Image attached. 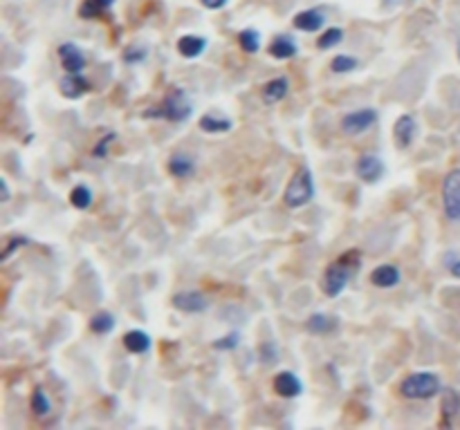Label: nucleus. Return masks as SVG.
I'll use <instances>...</instances> for the list:
<instances>
[{
	"instance_id": "f257e3e1",
	"label": "nucleus",
	"mask_w": 460,
	"mask_h": 430,
	"mask_svg": "<svg viewBox=\"0 0 460 430\" xmlns=\"http://www.w3.org/2000/svg\"><path fill=\"white\" fill-rule=\"evenodd\" d=\"M359 265H361V253L357 249H350L342 258H337L335 263H330L321 280V289L325 296L328 298L342 296V291L346 289V285L350 282V278H353L355 269Z\"/></svg>"
},
{
	"instance_id": "f03ea898",
	"label": "nucleus",
	"mask_w": 460,
	"mask_h": 430,
	"mask_svg": "<svg viewBox=\"0 0 460 430\" xmlns=\"http://www.w3.org/2000/svg\"><path fill=\"white\" fill-rule=\"evenodd\" d=\"M191 115H193V103L187 96V92L180 88L168 92L160 106H155V110L147 113V117H160L166 121H187Z\"/></svg>"
},
{
	"instance_id": "7ed1b4c3",
	"label": "nucleus",
	"mask_w": 460,
	"mask_h": 430,
	"mask_svg": "<svg viewBox=\"0 0 460 430\" xmlns=\"http://www.w3.org/2000/svg\"><path fill=\"white\" fill-rule=\"evenodd\" d=\"M440 392V379L433 372H414L399 384V395L404 399L425 401Z\"/></svg>"
},
{
	"instance_id": "20e7f679",
	"label": "nucleus",
	"mask_w": 460,
	"mask_h": 430,
	"mask_svg": "<svg viewBox=\"0 0 460 430\" xmlns=\"http://www.w3.org/2000/svg\"><path fill=\"white\" fill-rule=\"evenodd\" d=\"M312 198H314V179H312L310 168L304 166V168L297 170L292 179H290L287 189L283 193V202L290 208H301V206H306Z\"/></svg>"
},
{
	"instance_id": "39448f33",
	"label": "nucleus",
	"mask_w": 460,
	"mask_h": 430,
	"mask_svg": "<svg viewBox=\"0 0 460 430\" xmlns=\"http://www.w3.org/2000/svg\"><path fill=\"white\" fill-rule=\"evenodd\" d=\"M442 208L447 220L460 222V168L449 170L442 182Z\"/></svg>"
},
{
	"instance_id": "423d86ee",
	"label": "nucleus",
	"mask_w": 460,
	"mask_h": 430,
	"mask_svg": "<svg viewBox=\"0 0 460 430\" xmlns=\"http://www.w3.org/2000/svg\"><path fill=\"white\" fill-rule=\"evenodd\" d=\"M375 124H378V113L373 108H361L355 110V113H348L342 119V130L348 137H357V134H364L366 130H371Z\"/></svg>"
},
{
	"instance_id": "0eeeda50",
	"label": "nucleus",
	"mask_w": 460,
	"mask_h": 430,
	"mask_svg": "<svg viewBox=\"0 0 460 430\" xmlns=\"http://www.w3.org/2000/svg\"><path fill=\"white\" fill-rule=\"evenodd\" d=\"M173 307L185 314H200L209 307V301L200 291H180L173 296Z\"/></svg>"
},
{
	"instance_id": "6e6552de",
	"label": "nucleus",
	"mask_w": 460,
	"mask_h": 430,
	"mask_svg": "<svg viewBox=\"0 0 460 430\" xmlns=\"http://www.w3.org/2000/svg\"><path fill=\"white\" fill-rule=\"evenodd\" d=\"M58 58H61V65L68 75H81V70L86 68V56L75 43L58 45Z\"/></svg>"
},
{
	"instance_id": "1a4fd4ad",
	"label": "nucleus",
	"mask_w": 460,
	"mask_h": 430,
	"mask_svg": "<svg viewBox=\"0 0 460 430\" xmlns=\"http://www.w3.org/2000/svg\"><path fill=\"white\" fill-rule=\"evenodd\" d=\"M355 173L359 179L373 184L384 175V162L378 155H361L355 164Z\"/></svg>"
},
{
	"instance_id": "9d476101",
	"label": "nucleus",
	"mask_w": 460,
	"mask_h": 430,
	"mask_svg": "<svg viewBox=\"0 0 460 430\" xmlns=\"http://www.w3.org/2000/svg\"><path fill=\"white\" fill-rule=\"evenodd\" d=\"M272 388H274L276 395L283 397V399H294L301 395V390H304V386H301V381L294 372H278L274 377Z\"/></svg>"
},
{
	"instance_id": "9b49d317",
	"label": "nucleus",
	"mask_w": 460,
	"mask_h": 430,
	"mask_svg": "<svg viewBox=\"0 0 460 430\" xmlns=\"http://www.w3.org/2000/svg\"><path fill=\"white\" fill-rule=\"evenodd\" d=\"M393 137L399 148H409L411 141L416 137V119L411 115H402L393 126Z\"/></svg>"
},
{
	"instance_id": "f8f14e48",
	"label": "nucleus",
	"mask_w": 460,
	"mask_h": 430,
	"mask_svg": "<svg viewBox=\"0 0 460 430\" xmlns=\"http://www.w3.org/2000/svg\"><path fill=\"white\" fill-rule=\"evenodd\" d=\"M58 88H61V94L66 99H79V96H83L90 90V85L81 75H66L61 83H58Z\"/></svg>"
},
{
	"instance_id": "ddd939ff",
	"label": "nucleus",
	"mask_w": 460,
	"mask_h": 430,
	"mask_svg": "<svg viewBox=\"0 0 460 430\" xmlns=\"http://www.w3.org/2000/svg\"><path fill=\"white\" fill-rule=\"evenodd\" d=\"M323 23H325V16L319 9H306L294 16V27L301 32H319L323 27Z\"/></svg>"
},
{
	"instance_id": "4468645a",
	"label": "nucleus",
	"mask_w": 460,
	"mask_h": 430,
	"mask_svg": "<svg viewBox=\"0 0 460 430\" xmlns=\"http://www.w3.org/2000/svg\"><path fill=\"white\" fill-rule=\"evenodd\" d=\"M371 282L380 289H391L399 282V269L395 265H382L371 274Z\"/></svg>"
},
{
	"instance_id": "2eb2a0df",
	"label": "nucleus",
	"mask_w": 460,
	"mask_h": 430,
	"mask_svg": "<svg viewBox=\"0 0 460 430\" xmlns=\"http://www.w3.org/2000/svg\"><path fill=\"white\" fill-rule=\"evenodd\" d=\"M204 47H207V39H202V36H196V34H187L178 41V52L185 58L200 56L204 52Z\"/></svg>"
},
{
	"instance_id": "dca6fc26",
	"label": "nucleus",
	"mask_w": 460,
	"mask_h": 430,
	"mask_svg": "<svg viewBox=\"0 0 460 430\" xmlns=\"http://www.w3.org/2000/svg\"><path fill=\"white\" fill-rule=\"evenodd\" d=\"M193 170H196V164H193V159L185 153H178L168 159V173H171L173 177H180V179L191 177Z\"/></svg>"
},
{
	"instance_id": "f3484780",
	"label": "nucleus",
	"mask_w": 460,
	"mask_h": 430,
	"mask_svg": "<svg viewBox=\"0 0 460 430\" xmlns=\"http://www.w3.org/2000/svg\"><path fill=\"white\" fill-rule=\"evenodd\" d=\"M124 348L130 354H144L151 348V336L142 329H130L128 334H124Z\"/></svg>"
},
{
	"instance_id": "a211bd4d",
	"label": "nucleus",
	"mask_w": 460,
	"mask_h": 430,
	"mask_svg": "<svg viewBox=\"0 0 460 430\" xmlns=\"http://www.w3.org/2000/svg\"><path fill=\"white\" fill-rule=\"evenodd\" d=\"M306 329L310 334H330L337 329V318L330 314H312L306 321Z\"/></svg>"
},
{
	"instance_id": "6ab92c4d",
	"label": "nucleus",
	"mask_w": 460,
	"mask_h": 430,
	"mask_svg": "<svg viewBox=\"0 0 460 430\" xmlns=\"http://www.w3.org/2000/svg\"><path fill=\"white\" fill-rule=\"evenodd\" d=\"M232 119H227L223 115H202L200 117V130L204 132H211V134H220V132H227V130H232Z\"/></svg>"
},
{
	"instance_id": "aec40b11",
	"label": "nucleus",
	"mask_w": 460,
	"mask_h": 430,
	"mask_svg": "<svg viewBox=\"0 0 460 430\" xmlns=\"http://www.w3.org/2000/svg\"><path fill=\"white\" fill-rule=\"evenodd\" d=\"M270 54L278 61L292 58L297 54V43L290 39V36H276V39L270 43Z\"/></svg>"
},
{
	"instance_id": "412c9836",
	"label": "nucleus",
	"mask_w": 460,
	"mask_h": 430,
	"mask_svg": "<svg viewBox=\"0 0 460 430\" xmlns=\"http://www.w3.org/2000/svg\"><path fill=\"white\" fill-rule=\"evenodd\" d=\"M287 94V79H274L263 88V101L265 103H278L281 99H285Z\"/></svg>"
},
{
	"instance_id": "4be33fe9",
	"label": "nucleus",
	"mask_w": 460,
	"mask_h": 430,
	"mask_svg": "<svg viewBox=\"0 0 460 430\" xmlns=\"http://www.w3.org/2000/svg\"><path fill=\"white\" fill-rule=\"evenodd\" d=\"M113 5H115V0H83L79 16L81 18H97V16H101L106 9H111Z\"/></svg>"
},
{
	"instance_id": "5701e85b",
	"label": "nucleus",
	"mask_w": 460,
	"mask_h": 430,
	"mask_svg": "<svg viewBox=\"0 0 460 430\" xmlns=\"http://www.w3.org/2000/svg\"><path fill=\"white\" fill-rule=\"evenodd\" d=\"M458 412H460V397L454 390H449L442 399V424H452V419Z\"/></svg>"
},
{
	"instance_id": "b1692460",
	"label": "nucleus",
	"mask_w": 460,
	"mask_h": 430,
	"mask_svg": "<svg viewBox=\"0 0 460 430\" xmlns=\"http://www.w3.org/2000/svg\"><path fill=\"white\" fill-rule=\"evenodd\" d=\"M238 43L243 47V52L256 54L261 50V34L256 30H243L238 34Z\"/></svg>"
},
{
	"instance_id": "393cba45",
	"label": "nucleus",
	"mask_w": 460,
	"mask_h": 430,
	"mask_svg": "<svg viewBox=\"0 0 460 430\" xmlns=\"http://www.w3.org/2000/svg\"><path fill=\"white\" fill-rule=\"evenodd\" d=\"M357 65H359V61L353 58V56H348V54H337L330 61V70L335 72V75H348V72L357 70Z\"/></svg>"
},
{
	"instance_id": "a878e982",
	"label": "nucleus",
	"mask_w": 460,
	"mask_h": 430,
	"mask_svg": "<svg viewBox=\"0 0 460 430\" xmlns=\"http://www.w3.org/2000/svg\"><path fill=\"white\" fill-rule=\"evenodd\" d=\"M113 327H115V318L108 312H99L90 318V329L94 331V334H108Z\"/></svg>"
},
{
	"instance_id": "bb28decb",
	"label": "nucleus",
	"mask_w": 460,
	"mask_h": 430,
	"mask_svg": "<svg viewBox=\"0 0 460 430\" xmlns=\"http://www.w3.org/2000/svg\"><path fill=\"white\" fill-rule=\"evenodd\" d=\"M70 204L75 206V208H88L92 204V193L88 186H83V184H79V186H75L70 191Z\"/></svg>"
},
{
	"instance_id": "cd10ccee",
	"label": "nucleus",
	"mask_w": 460,
	"mask_h": 430,
	"mask_svg": "<svg viewBox=\"0 0 460 430\" xmlns=\"http://www.w3.org/2000/svg\"><path fill=\"white\" fill-rule=\"evenodd\" d=\"M342 41H344V30L330 27V30H325V32L319 36L317 47H319V50H332V47H337Z\"/></svg>"
},
{
	"instance_id": "c85d7f7f",
	"label": "nucleus",
	"mask_w": 460,
	"mask_h": 430,
	"mask_svg": "<svg viewBox=\"0 0 460 430\" xmlns=\"http://www.w3.org/2000/svg\"><path fill=\"white\" fill-rule=\"evenodd\" d=\"M32 410H34V415H39V417L50 415V399H47V395L41 388H36L32 392Z\"/></svg>"
},
{
	"instance_id": "c756f323",
	"label": "nucleus",
	"mask_w": 460,
	"mask_h": 430,
	"mask_svg": "<svg viewBox=\"0 0 460 430\" xmlns=\"http://www.w3.org/2000/svg\"><path fill=\"white\" fill-rule=\"evenodd\" d=\"M238 341H240V334H238V331H232V334L218 339V341L213 343V348L220 350V352H229V350H236V348H238Z\"/></svg>"
},
{
	"instance_id": "7c9ffc66",
	"label": "nucleus",
	"mask_w": 460,
	"mask_h": 430,
	"mask_svg": "<svg viewBox=\"0 0 460 430\" xmlns=\"http://www.w3.org/2000/svg\"><path fill=\"white\" fill-rule=\"evenodd\" d=\"M30 240L27 238H23V236H14V238H9L7 242V247H5V253H3V260H9V255L18 251V247H23V244H27Z\"/></svg>"
},
{
	"instance_id": "2f4dec72",
	"label": "nucleus",
	"mask_w": 460,
	"mask_h": 430,
	"mask_svg": "<svg viewBox=\"0 0 460 430\" xmlns=\"http://www.w3.org/2000/svg\"><path fill=\"white\" fill-rule=\"evenodd\" d=\"M144 58H147V50H144V47H128L124 54L126 63H142Z\"/></svg>"
},
{
	"instance_id": "473e14b6",
	"label": "nucleus",
	"mask_w": 460,
	"mask_h": 430,
	"mask_svg": "<svg viewBox=\"0 0 460 430\" xmlns=\"http://www.w3.org/2000/svg\"><path fill=\"white\" fill-rule=\"evenodd\" d=\"M113 139H115V134H108V137H104V139L99 141V146H97V148L92 151V155H94V157H104L106 148H108V146H111Z\"/></svg>"
},
{
	"instance_id": "72a5a7b5",
	"label": "nucleus",
	"mask_w": 460,
	"mask_h": 430,
	"mask_svg": "<svg viewBox=\"0 0 460 430\" xmlns=\"http://www.w3.org/2000/svg\"><path fill=\"white\" fill-rule=\"evenodd\" d=\"M447 267H449V272H452L456 278H460V258H456L454 253L447 255Z\"/></svg>"
},
{
	"instance_id": "f704fd0d",
	"label": "nucleus",
	"mask_w": 460,
	"mask_h": 430,
	"mask_svg": "<svg viewBox=\"0 0 460 430\" xmlns=\"http://www.w3.org/2000/svg\"><path fill=\"white\" fill-rule=\"evenodd\" d=\"M200 3L207 9H223L229 3V0H200Z\"/></svg>"
},
{
	"instance_id": "c9c22d12",
	"label": "nucleus",
	"mask_w": 460,
	"mask_h": 430,
	"mask_svg": "<svg viewBox=\"0 0 460 430\" xmlns=\"http://www.w3.org/2000/svg\"><path fill=\"white\" fill-rule=\"evenodd\" d=\"M0 189H3V198H0V200L7 202V200H9V186H7L5 179H0Z\"/></svg>"
},
{
	"instance_id": "e433bc0d",
	"label": "nucleus",
	"mask_w": 460,
	"mask_h": 430,
	"mask_svg": "<svg viewBox=\"0 0 460 430\" xmlns=\"http://www.w3.org/2000/svg\"><path fill=\"white\" fill-rule=\"evenodd\" d=\"M456 52H458V61H460V36H458V43H456Z\"/></svg>"
}]
</instances>
